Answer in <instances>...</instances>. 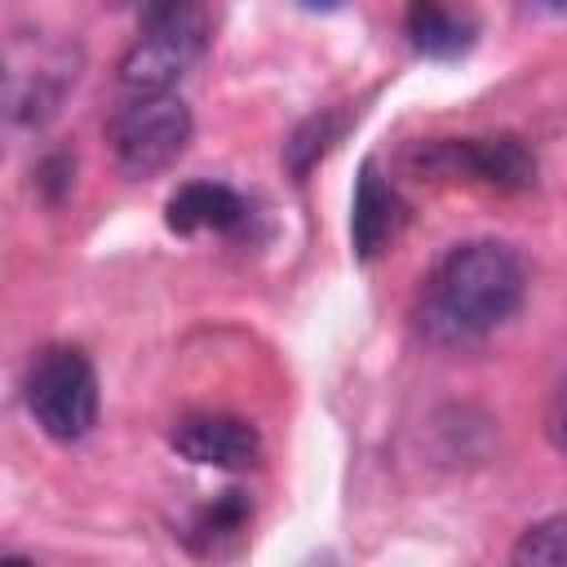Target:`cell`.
Masks as SVG:
<instances>
[{"instance_id":"cell-16","label":"cell","mask_w":567,"mask_h":567,"mask_svg":"<svg viewBox=\"0 0 567 567\" xmlns=\"http://www.w3.org/2000/svg\"><path fill=\"white\" fill-rule=\"evenodd\" d=\"M306 567H332V558H310Z\"/></svg>"},{"instance_id":"cell-15","label":"cell","mask_w":567,"mask_h":567,"mask_svg":"<svg viewBox=\"0 0 567 567\" xmlns=\"http://www.w3.org/2000/svg\"><path fill=\"white\" fill-rule=\"evenodd\" d=\"M0 567H35V563H31V558H18V554H9Z\"/></svg>"},{"instance_id":"cell-2","label":"cell","mask_w":567,"mask_h":567,"mask_svg":"<svg viewBox=\"0 0 567 567\" xmlns=\"http://www.w3.org/2000/svg\"><path fill=\"white\" fill-rule=\"evenodd\" d=\"M208 49V13L195 4H164L142 18L137 40L120 58V89L133 97L168 93Z\"/></svg>"},{"instance_id":"cell-7","label":"cell","mask_w":567,"mask_h":567,"mask_svg":"<svg viewBox=\"0 0 567 567\" xmlns=\"http://www.w3.org/2000/svg\"><path fill=\"white\" fill-rule=\"evenodd\" d=\"M168 447L208 470H252L261 461V434L252 421L230 416V412H190L173 421Z\"/></svg>"},{"instance_id":"cell-10","label":"cell","mask_w":567,"mask_h":567,"mask_svg":"<svg viewBox=\"0 0 567 567\" xmlns=\"http://www.w3.org/2000/svg\"><path fill=\"white\" fill-rule=\"evenodd\" d=\"M403 27H408L412 49L425 58H461V53H470L474 31H478L470 13L447 9V4H412Z\"/></svg>"},{"instance_id":"cell-13","label":"cell","mask_w":567,"mask_h":567,"mask_svg":"<svg viewBox=\"0 0 567 567\" xmlns=\"http://www.w3.org/2000/svg\"><path fill=\"white\" fill-rule=\"evenodd\" d=\"M337 137H341V120H337V115H315V120H306V124L292 133V142L284 146L288 173H292V177H306V173L319 164V155H323Z\"/></svg>"},{"instance_id":"cell-3","label":"cell","mask_w":567,"mask_h":567,"mask_svg":"<svg viewBox=\"0 0 567 567\" xmlns=\"http://www.w3.org/2000/svg\"><path fill=\"white\" fill-rule=\"evenodd\" d=\"M22 399L31 421L58 443H75L97 425V372L80 346H44L27 368Z\"/></svg>"},{"instance_id":"cell-12","label":"cell","mask_w":567,"mask_h":567,"mask_svg":"<svg viewBox=\"0 0 567 567\" xmlns=\"http://www.w3.org/2000/svg\"><path fill=\"white\" fill-rule=\"evenodd\" d=\"M509 567H567V509L532 523L514 540Z\"/></svg>"},{"instance_id":"cell-14","label":"cell","mask_w":567,"mask_h":567,"mask_svg":"<svg viewBox=\"0 0 567 567\" xmlns=\"http://www.w3.org/2000/svg\"><path fill=\"white\" fill-rule=\"evenodd\" d=\"M545 439H549L554 452L567 456V381L554 390V399H549V408H545Z\"/></svg>"},{"instance_id":"cell-1","label":"cell","mask_w":567,"mask_h":567,"mask_svg":"<svg viewBox=\"0 0 567 567\" xmlns=\"http://www.w3.org/2000/svg\"><path fill=\"white\" fill-rule=\"evenodd\" d=\"M523 261L496 239L456 244L421 284L416 328L434 346H465L487 337L523 306Z\"/></svg>"},{"instance_id":"cell-9","label":"cell","mask_w":567,"mask_h":567,"mask_svg":"<svg viewBox=\"0 0 567 567\" xmlns=\"http://www.w3.org/2000/svg\"><path fill=\"white\" fill-rule=\"evenodd\" d=\"M248 204L239 199V190H230L226 182H186L168 195L164 204V221L177 235H195V230H235L244 221Z\"/></svg>"},{"instance_id":"cell-6","label":"cell","mask_w":567,"mask_h":567,"mask_svg":"<svg viewBox=\"0 0 567 567\" xmlns=\"http://www.w3.org/2000/svg\"><path fill=\"white\" fill-rule=\"evenodd\" d=\"M71 84H75V58H71L66 44H49V49L9 44V58H4V106H9L13 124L49 120Z\"/></svg>"},{"instance_id":"cell-8","label":"cell","mask_w":567,"mask_h":567,"mask_svg":"<svg viewBox=\"0 0 567 567\" xmlns=\"http://www.w3.org/2000/svg\"><path fill=\"white\" fill-rule=\"evenodd\" d=\"M399 221H403V204L394 195V186L377 173V164L368 159L359 168V182H354V204H350V239H354V252L363 261H372L394 235H399Z\"/></svg>"},{"instance_id":"cell-5","label":"cell","mask_w":567,"mask_h":567,"mask_svg":"<svg viewBox=\"0 0 567 567\" xmlns=\"http://www.w3.org/2000/svg\"><path fill=\"white\" fill-rule=\"evenodd\" d=\"M412 159L425 173L439 177H461L478 182L492 190H527L536 182V155L527 151L523 137L514 133H492V137H439L412 151Z\"/></svg>"},{"instance_id":"cell-11","label":"cell","mask_w":567,"mask_h":567,"mask_svg":"<svg viewBox=\"0 0 567 567\" xmlns=\"http://www.w3.org/2000/svg\"><path fill=\"white\" fill-rule=\"evenodd\" d=\"M248 514H252V505H248L244 492H221V496H213L208 505L195 509V518L186 527V545L195 554H217L221 545H230L248 527Z\"/></svg>"},{"instance_id":"cell-4","label":"cell","mask_w":567,"mask_h":567,"mask_svg":"<svg viewBox=\"0 0 567 567\" xmlns=\"http://www.w3.org/2000/svg\"><path fill=\"white\" fill-rule=\"evenodd\" d=\"M190 128H195L190 106L177 93H151V97H128L111 115L106 142H111L115 164L128 177H155L182 159Z\"/></svg>"}]
</instances>
